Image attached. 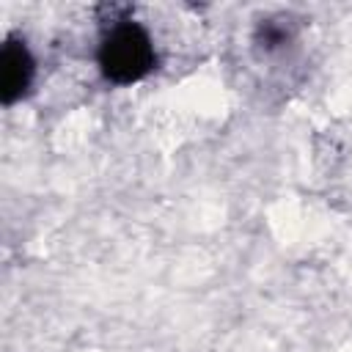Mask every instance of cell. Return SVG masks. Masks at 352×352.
Returning a JSON list of instances; mask_svg holds the SVG:
<instances>
[{
	"mask_svg": "<svg viewBox=\"0 0 352 352\" xmlns=\"http://www.w3.org/2000/svg\"><path fill=\"white\" fill-rule=\"evenodd\" d=\"M154 60H157V52H154L151 36L146 33V28L129 19L116 22L102 36V44L96 52V63L102 74L118 85L143 80L154 69Z\"/></svg>",
	"mask_w": 352,
	"mask_h": 352,
	"instance_id": "6da1fadb",
	"label": "cell"
},
{
	"mask_svg": "<svg viewBox=\"0 0 352 352\" xmlns=\"http://www.w3.org/2000/svg\"><path fill=\"white\" fill-rule=\"evenodd\" d=\"M33 80V58L25 47V41L8 38L3 47V66H0V82H3V102H16Z\"/></svg>",
	"mask_w": 352,
	"mask_h": 352,
	"instance_id": "7a4b0ae2",
	"label": "cell"
}]
</instances>
